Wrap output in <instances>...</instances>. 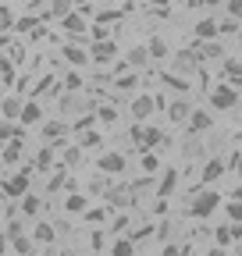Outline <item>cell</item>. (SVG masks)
<instances>
[{"instance_id":"1","label":"cell","mask_w":242,"mask_h":256,"mask_svg":"<svg viewBox=\"0 0 242 256\" xmlns=\"http://www.w3.org/2000/svg\"><path fill=\"white\" fill-rule=\"evenodd\" d=\"M128 139L139 146V153L142 150H157V146H164V132L157 124H142V121H136L132 128H128Z\"/></svg>"},{"instance_id":"2","label":"cell","mask_w":242,"mask_h":256,"mask_svg":"<svg viewBox=\"0 0 242 256\" xmlns=\"http://www.w3.org/2000/svg\"><path fill=\"white\" fill-rule=\"evenodd\" d=\"M218 206H221V196H218L214 188H196V192H192V203H189V217L206 220Z\"/></svg>"},{"instance_id":"3","label":"cell","mask_w":242,"mask_h":256,"mask_svg":"<svg viewBox=\"0 0 242 256\" xmlns=\"http://www.w3.org/2000/svg\"><path fill=\"white\" fill-rule=\"evenodd\" d=\"M238 107V89H232L228 82L210 89V110H235Z\"/></svg>"},{"instance_id":"4","label":"cell","mask_w":242,"mask_h":256,"mask_svg":"<svg viewBox=\"0 0 242 256\" xmlns=\"http://www.w3.org/2000/svg\"><path fill=\"white\" fill-rule=\"evenodd\" d=\"M125 168H128V160H125V153H118V150H107V153L96 156V171L100 174H121Z\"/></svg>"},{"instance_id":"5","label":"cell","mask_w":242,"mask_h":256,"mask_svg":"<svg viewBox=\"0 0 242 256\" xmlns=\"http://www.w3.org/2000/svg\"><path fill=\"white\" fill-rule=\"evenodd\" d=\"M210 128H214V114H210V110H196V107H192V114L186 118V132H189V136H206Z\"/></svg>"},{"instance_id":"6","label":"cell","mask_w":242,"mask_h":256,"mask_svg":"<svg viewBox=\"0 0 242 256\" xmlns=\"http://www.w3.org/2000/svg\"><path fill=\"white\" fill-rule=\"evenodd\" d=\"M89 60H96V64H110L118 57V43L114 40H96V43H89Z\"/></svg>"},{"instance_id":"7","label":"cell","mask_w":242,"mask_h":256,"mask_svg":"<svg viewBox=\"0 0 242 256\" xmlns=\"http://www.w3.org/2000/svg\"><path fill=\"white\" fill-rule=\"evenodd\" d=\"M224 171H228V164H224V160H221V156H210L206 164H203V171H200V182H196V188H203V185H214V182H218Z\"/></svg>"},{"instance_id":"8","label":"cell","mask_w":242,"mask_h":256,"mask_svg":"<svg viewBox=\"0 0 242 256\" xmlns=\"http://www.w3.org/2000/svg\"><path fill=\"white\" fill-rule=\"evenodd\" d=\"M168 121L171 124H186V118L192 114V104H189V96H178V100H168Z\"/></svg>"},{"instance_id":"9","label":"cell","mask_w":242,"mask_h":256,"mask_svg":"<svg viewBox=\"0 0 242 256\" xmlns=\"http://www.w3.org/2000/svg\"><path fill=\"white\" fill-rule=\"evenodd\" d=\"M28 182H32V178H28V174H22V171H18L14 178H8V182H4V185H0V188H4V196H11V200H22V196H25V192H28V188H32V185H28Z\"/></svg>"},{"instance_id":"10","label":"cell","mask_w":242,"mask_h":256,"mask_svg":"<svg viewBox=\"0 0 242 256\" xmlns=\"http://www.w3.org/2000/svg\"><path fill=\"white\" fill-rule=\"evenodd\" d=\"M192 36H196L200 43H203V40H206V43L218 40V18H214V14H203V18L192 25Z\"/></svg>"},{"instance_id":"11","label":"cell","mask_w":242,"mask_h":256,"mask_svg":"<svg viewBox=\"0 0 242 256\" xmlns=\"http://www.w3.org/2000/svg\"><path fill=\"white\" fill-rule=\"evenodd\" d=\"M60 28L72 32V36H82V32L89 28V18L82 11H68V14H60Z\"/></svg>"},{"instance_id":"12","label":"cell","mask_w":242,"mask_h":256,"mask_svg":"<svg viewBox=\"0 0 242 256\" xmlns=\"http://www.w3.org/2000/svg\"><path fill=\"white\" fill-rule=\"evenodd\" d=\"M178 171L174 168H164V174H160V182H157V200H171L174 196V188H178Z\"/></svg>"},{"instance_id":"13","label":"cell","mask_w":242,"mask_h":256,"mask_svg":"<svg viewBox=\"0 0 242 256\" xmlns=\"http://www.w3.org/2000/svg\"><path fill=\"white\" fill-rule=\"evenodd\" d=\"M28 238H32V246H50V242H57V228H54V224H46V220H36Z\"/></svg>"},{"instance_id":"14","label":"cell","mask_w":242,"mask_h":256,"mask_svg":"<svg viewBox=\"0 0 242 256\" xmlns=\"http://www.w3.org/2000/svg\"><path fill=\"white\" fill-rule=\"evenodd\" d=\"M60 54H64V60H68V64H75V68L89 64V50H86V46H78V40H75V43H64V46H60Z\"/></svg>"},{"instance_id":"15","label":"cell","mask_w":242,"mask_h":256,"mask_svg":"<svg viewBox=\"0 0 242 256\" xmlns=\"http://www.w3.org/2000/svg\"><path fill=\"white\" fill-rule=\"evenodd\" d=\"M150 114H154V96H150V92L136 96V100H132V118L136 121H150Z\"/></svg>"},{"instance_id":"16","label":"cell","mask_w":242,"mask_h":256,"mask_svg":"<svg viewBox=\"0 0 242 256\" xmlns=\"http://www.w3.org/2000/svg\"><path fill=\"white\" fill-rule=\"evenodd\" d=\"M40 210H43V200L36 196L32 188H28L25 196H22V217H28V220H36V217H40Z\"/></svg>"},{"instance_id":"17","label":"cell","mask_w":242,"mask_h":256,"mask_svg":"<svg viewBox=\"0 0 242 256\" xmlns=\"http://www.w3.org/2000/svg\"><path fill=\"white\" fill-rule=\"evenodd\" d=\"M18 121H22V124H40V121H43V107H40L36 100H25V104H22Z\"/></svg>"},{"instance_id":"18","label":"cell","mask_w":242,"mask_h":256,"mask_svg":"<svg viewBox=\"0 0 242 256\" xmlns=\"http://www.w3.org/2000/svg\"><path fill=\"white\" fill-rule=\"evenodd\" d=\"M64 121H46L43 124V139H46V146H60V139H64Z\"/></svg>"},{"instance_id":"19","label":"cell","mask_w":242,"mask_h":256,"mask_svg":"<svg viewBox=\"0 0 242 256\" xmlns=\"http://www.w3.org/2000/svg\"><path fill=\"white\" fill-rule=\"evenodd\" d=\"M22 104H25L22 96H8V100H0V114H4V121H11V124H14V121H18V114H22Z\"/></svg>"},{"instance_id":"20","label":"cell","mask_w":242,"mask_h":256,"mask_svg":"<svg viewBox=\"0 0 242 256\" xmlns=\"http://www.w3.org/2000/svg\"><path fill=\"white\" fill-rule=\"evenodd\" d=\"M139 171L154 178V174L160 171V156H157L154 150H142V153H139Z\"/></svg>"},{"instance_id":"21","label":"cell","mask_w":242,"mask_h":256,"mask_svg":"<svg viewBox=\"0 0 242 256\" xmlns=\"http://www.w3.org/2000/svg\"><path fill=\"white\" fill-rule=\"evenodd\" d=\"M142 46H146L150 60H164V57H171V46H168V40H160V36H154V40L142 43Z\"/></svg>"},{"instance_id":"22","label":"cell","mask_w":242,"mask_h":256,"mask_svg":"<svg viewBox=\"0 0 242 256\" xmlns=\"http://www.w3.org/2000/svg\"><path fill=\"white\" fill-rule=\"evenodd\" d=\"M110 256H136V242L128 235H114L110 242Z\"/></svg>"},{"instance_id":"23","label":"cell","mask_w":242,"mask_h":256,"mask_svg":"<svg viewBox=\"0 0 242 256\" xmlns=\"http://www.w3.org/2000/svg\"><path fill=\"white\" fill-rule=\"evenodd\" d=\"M125 64L128 68H146L150 64V54H146V46L139 43V46H128V54H125Z\"/></svg>"},{"instance_id":"24","label":"cell","mask_w":242,"mask_h":256,"mask_svg":"<svg viewBox=\"0 0 242 256\" xmlns=\"http://www.w3.org/2000/svg\"><path fill=\"white\" fill-rule=\"evenodd\" d=\"M54 156H57V153H54V146H43V150L36 153V164H32V171H50V168H54Z\"/></svg>"},{"instance_id":"25","label":"cell","mask_w":242,"mask_h":256,"mask_svg":"<svg viewBox=\"0 0 242 256\" xmlns=\"http://www.w3.org/2000/svg\"><path fill=\"white\" fill-rule=\"evenodd\" d=\"M0 153H4V164H14V160L22 156V139H8L4 146H0Z\"/></svg>"},{"instance_id":"26","label":"cell","mask_w":242,"mask_h":256,"mask_svg":"<svg viewBox=\"0 0 242 256\" xmlns=\"http://www.w3.org/2000/svg\"><path fill=\"white\" fill-rule=\"evenodd\" d=\"M64 210H68V214H82V210H89V200H86V196H78V192H68Z\"/></svg>"},{"instance_id":"27","label":"cell","mask_w":242,"mask_h":256,"mask_svg":"<svg viewBox=\"0 0 242 256\" xmlns=\"http://www.w3.org/2000/svg\"><path fill=\"white\" fill-rule=\"evenodd\" d=\"M93 118L104 121V124H118V107H114V104H104V107L93 110Z\"/></svg>"},{"instance_id":"28","label":"cell","mask_w":242,"mask_h":256,"mask_svg":"<svg viewBox=\"0 0 242 256\" xmlns=\"http://www.w3.org/2000/svg\"><path fill=\"white\" fill-rule=\"evenodd\" d=\"M160 82H164L168 89H174V92H186V89H189V82H186V78H182V75H171V72H164V75H160Z\"/></svg>"},{"instance_id":"29","label":"cell","mask_w":242,"mask_h":256,"mask_svg":"<svg viewBox=\"0 0 242 256\" xmlns=\"http://www.w3.org/2000/svg\"><path fill=\"white\" fill-rule=\"evenodd\" d=\"M82 160V146H68L64 153H60V168H75Z\"/></svg>"},{"instance_id":"30","label":"cell","mask_w":242,"mask_h":256,"mask_svg":"<svg viewBox=\"0 0 242 256\" xmlns=\"http://www.w3.org/2000/svg\"><path fill=\"white\" fill-rule=\"evenodd\" d=\"M82 136V150H100V132H93V128H86V132H78Z\"/></svg>"},{"instance_id":"31","label":"cell","mask_w":242,"mask_h":256,"mask_svg":"<svg viewBox=\"0 0 242 256\" xmlns=\"http://www.w3.org/2000/svg\"><path fill=\"white\" fill-rule=\"evenodd\" d=\"M224 214H228V224H242V203L238 200H228L224 203Z\"/></svg>"},{"instance_id":"32","label":"cell","mask_w":242,"mask_h":256,"mask_svg":"<svg viewBox=\"0 0 242 256\" xmlns=\"http://www.w3.org/2000/svg\"><path fill=\"white\" fill-rule=\"evenodd\" d=\"M14 28H18V32H28V36H32V32L40 28V22H36L32 14H25V18H14Z\"/></svg>"},{"instance_id":"33","label":"cell","mask_w":242,"mask_h":256,"mask_svg":"<svg viewBox=\"0 0 242 256\" xmlns=\"http://www.w3.org/2000/svg\"><path fill=\"white\" fill-rule=\"evenodd\" d=\"M235 32H238V22L235 18H221L218 22V36H235Z\"/></svg>"},{"instance_id":"34","label":"cell","mask_w":242,"mask_h":256,"mask_svg":"<svg viewBox=\"0 0 242 256\" xmlns=\"http://www.w3.org/2000/svg\"><path fill=\"white\" fill-rule=\"evenodd\" d=\"M8 242H11V246H14V252H22V256H25V252H32V238H28V235H18V238H8Z\"/></svg>"},{"instance_id":"35","label":"cell","mask_w":242,"mask_h":256,"mask_svg":"<svg viewBox=\"0 0 242 256\" xmlns=\"http://www.w3.org/2000/svg\"><path fill=\"white\" fill-rule=\"evenodd\" d=\"M0 78H4V86L14 82V64H11L8 57H0Z\"/></svg>"},{"instance_id":"36","label":"cell","mask_w":242,"mask_h":256,"mask_svg":"<svg viewBox=\"0 0 242 256\" xmlns=\"http://www.w3.org/2000/svg\"><path fill=\"white\" fill-rule=\"evenodd\" d=\"M214 246H224V249L232 246V228H228V224H221V228L214 232Z\"/></svg>"},{"instance_id":"37","label":"cell","mask_w":242,"mask_h":256,"mask_svg":"<svg viewBox=\"0 0 242 256\" xmlns=\"http://www.w3.org/2000/svg\"><path fill=\"white\" fill-rule=\"evenodd\" d=\"M224 14L235 18V22H242V0H224Z\"/></svg>"},{"instance_id":"38","label":"cell","mask_w":242,"mask_h":256,"mask_svg":"<svg viewBox=\"0 0 242 256\" xmlns=\"http://www.w3.org/2000/svg\"><path fill=\"white\" fill-rule=\"evenodd\" d=\"M72 11V0H50V14L60 18V14H68Z\"/></svg>"},{"instance_id":"39","label":"cell","mask_w":242,"mask_h":256,"mask_svg":"<svg viewBox=\"0 0 242 256\" xmlns=\"http://www.w3.org/2000/svg\"><path fill=\"white\" fill-rule=\"evenodd\" d=\"M8 28H14V14L8 8H0V36H8Z\"/></svg>"},{"instance_id":"40","label":"cell","mask_w":242,"mask_h":256,"mask_svg":"<svg viewBox=\"0 0 242 256\" xmlns=\"http://www.w3.org/2000/svg\"><path fill=\"white\" fill-rule=\"evenodd\" d=\"M4 235H8V238H18V235H25V224L11 217V220H8V228H4Z\"/></svg>"},{"instance_id":"41","label":"cell","mask_w":242,"mask_h":256,"mask_svg":"<svg viewBox=\"0 0 242 256\" xmlns=\"http://www.w3.org/2000/svg\"><path fill=\"white\" fill-rule=\"evenodd\" d=\"M110 232H114V235H125V232H128V217H125V214L114 217V220H110Z\"/></svg>"},{"instance_id":"42","label":"cell","mask_w":242,"mask_h":256,"mask_svg":"<svg viewBox=\"0 0 242 256\" xmlns=\"http://www.w3.org/2000/svg\"><path fill=\"white\" fill-rule=\"evenodd\" d=\"M64 89H68V92H75V89H82V75H75V72H68V75H64Z\"/></svg>"},{"instance_id":"43","label":"cell","mask_w":242,"mask_h":256,"mask_svg":"<svg viewBox=\"0 0 242 256\" xmlns=\"http://www.w3.org/2000/svg\"><path fill=\"white\" fill-rule=\"evenodd\" d=\"M104 188H107V178L104 174H96L93 182H89V192H93V196H104Z\"/></svg>"},{"instance_id":"44","label":"cell","mask_w":242,"mask_h":256,"mask_svg":"<svg viewBox=\"0 0 242 256\" xmlns=\"http://www.w3.org/2000/svg\"><path fill=\"white\" fill-rule=\"evenodd\" d=\"M86 220H89V224H104V220H107V210H104V206L89 210V214H86Z\"/></svg>"},{"instance_id":"45","label":"cell","mask_w":242,"mask_h":256,"mask_svg":"<svg viewBox=\"0 0 242 256\" xmlns=\"http://www.w3.org/2000/svg\"><path fill=\"white\" fill-rule=\"evenodd\" d=\"M93 22L96 25H110V22H118V11H100V14H93Z\"/></svg>"},{"instance_id":"46","label":"cell","mask_w":242,"mask_h":256,"mask_svg":"<svg viewBox=\"0 0 242 256\" xmlns=\"http://www.w3.org/2000/svg\"><path fill=\"white\" fill-rule=\"evenodd\" d=\"M11 136H14V124L11 121H0V142H8Z\"/></svg>"},{"instance_id":"47","label":"cell","mask_w":242,"mask_h":256,"mask_svg":"<svg viewBox=\"0 0 242 256\" xmlns=\"http://www.w3.org/2000/svg\"><path fill=\"white\" fill-rule=\"evenodd\" d=\"M89 249H104V232H100V228L89 235Z\"/></svg>"},{"instance_id":"48","label":"cell","mask_w":242,"mask_h":256,"mask_svg":"<svg viewBox=\"0 0 242 256\" xmlns=\"http://www.w3.org/2000/svg\"><path fill=\"white\" fill-rule=\"evenodd\" d=\"M154 214L164 217V214H168V200H157V203H154Z\"/></svg>"},{"instance_id":"49","label":"cell","mask_w":242,"mask_h":256,"mask_svg":"<svg viewBox=\"0 0 242 256\" xmlns=\"http://www.w3.org/2000/svg\"><path fill=\"white\" fill-rule=\"evenodd\" d=\"M139 4H146V8H164L168 0H139Z\"/></svg>"},{"instance_id":"50","label":"cell","mask_w":242,"mask_h":256,"mask_svg":"<svg viewBox=\"0 0 242 256\" xmlns=\"http://www.w3.org/2000/svg\"><path fill=\"white\" fill-rule=\"evenodd\" d=\"M0 256H8V235L0 232Z\"/></svg>"},{"instance_id":"51","label":"cell","mask_w":242,"mask_h":256,"mask_svg":"<svg viewBox=\"0 0 242 256\" xmlns=\"http://www.w3.org/2000/svg\"><path fill=\"white\" fill-rule=\"evenodd\" d=\"M206 256H228V252H224V246H214V249H210Z\"/></svg>"},{"instance_id":"52","label":"cell","mask_w":242,"mask_h":256,"mask_svg":"<svg viewBox=\"0 0 242 256\" xmlns=\"http://www.w3.org/2000/svg\"><path fill=\"white\" fill-rule=\"evenodd\" d=\"M232 200H238V203H242V185H235V188H232Z\"/></svg>"},{"instance_id":"53","label":"cell","mask_w":242,"mask_h":256,"mask_svg":"<svg viewBox=\"0 0 242 256\" xmlns=\"http://www.w3.org/2000/svg\"><path fill=\"white\" fill-rule=\"evenodd\" d=\"M8 43H11V40H8V36H0V50H4V46H8Z\"/></svg>"},{"instance_id":"54","label":"cell","mask_w":242,"mask_h":256,"mask_svg":"<svg viewBox=\"0 0 242 256\" xmlns=\"http://www.w3.org/2000/svg\"><path fill=\"white\" fill-rule=\"evenodd\" d=\"M25 256H40V252H25Z\"/></svg>"}]
</instances>
